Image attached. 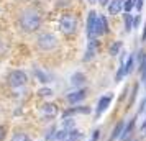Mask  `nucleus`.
I'll list each match as a JSON object with an SVG mask.
<instances>
[{"label":"nucleus","mask_w":146,"mask_h":141,"mask_svg":"<svg viewBox=\"0 0 146 141\" xmlns=\"http://www.w3.org/2000/svg\"><path fill=\"white\" fill-rule=\"evenodd\" d=\"M41 25V15L36 10H25L20 15V26L25 31H35Z\"/></svg>","instance_id":"nucleus-1"},{"label":"nucleus","mask_w":146,"mask_h":141,"mask_svg":"<svg viewBox=\"0 0 146 141\" xmlns=\"http://www.w3.org/2000/svg\"><path fill=\"white\" fill-rule=\"evenodd\" d=\"M77 28V20L74 15H64L59 20V30L64 34H72Z\"/></svg>","instance_id":"nucleus-2"},{"label":"nucleus","mask_w":146,"mask_h":141,"mask_svg":"<svg viewBox=\"0 0 146 141\" xmlns=\"http://www.w3.org/2000/svg\"><path fill=\"white\" fill-rule=\"evenodd\" d=\"M38 46L44 51H51L58 46V40L53 33H41L38 36Z\"/></svg>","instance_id":"nucleus-3"},{"label":"nucleus","mask_w":146,"mask_h":141,"mask_svg":"<svg viewBox=\"0 0 146 141\" xmlns=\"http://www.w3.org/2000/svg\"><path fill=\"white\" fill-rule=\"evenodd\" d=\"M27 81L28 77L23 71H12L10 75H8V82H10L12 87H21V85L27 84Z\"/></svg>","instance_id":"nucleus-4"},{"label":"nucleus","mask_w":146,"mask_h":141,"mask_svg":"<svg viewBox=\"0 0 146 141\" xmlns=\"http://www.w3.org/2000/svg\"><path fill=\"white\" fill-rule=\"evenodd\" d=\"M97 18H99V13H97L95 10H90V12H89V17H87V36H89V41L95 38Z\"/></svg>","instance_id":"nucleus-5"},{"label":"nucleus","mask_w":146,"mask_h":141,"mask_svg":"<svg viewBox=\"0 0 146 141\" xmlns=\"http://www.w3.org/2000/svg\"><path fill=\"white\" fill-rule=\"evenodd\" d=\"M112 100H113V94H112V92H108V94H105V95H102V97H100L99 103H97V110H95V112H97V117H100L107 108L110 107Z\"/></svg>","instance_id":"nucleus-6"},{"label":"nucleus","mask_w":146,"mask_h":141,"mask_svg":"<svg viewBox=\"0 0 146 141\" xmlns=\"http://www.w3.org/2000/svg\"><path fill=\"white\" fill-rule=\"evenodd\" d=\"M86 99V90L84 89H77V90H74L71 94H67V102L71 103V105H77L80 102Z\"/></svg>","instance_id":"nucleus-7"},{"label":"nucleus","mask_w":146,"mask_h":141,"mask_svg":"<svg viewBox=\"0 0 146 141\" xmlns=\"http://www.w3.org/2000/svg\"><path fill=\"white\" fill-rule=\"evenodd\" d=\"M108 33V23L104 15H99L97 18V26H95V36H102V34Z\"/></svg>","instance_id":"nucleus-8"},{"label":"nucleus","mask_w":146,"mask_h":141,"mask_svg":"<svg viewBox=\"0 0 146 141\" xmlns=\"http://www.w3.org/2000/svg\"><path fill=\"white\" fill-rule=\"evenodd\" d=\"M86 81H87L86 75L82 74V72H79V71L74 72V74L71 75V79H69V82H71V85H72L74 89H80L84 84H86Z\"/></svg>","instance_id":"nucleus-9"},{"label":"nucleus","mask_w":146,"mask_h":141,"mask_svg":"<svg viewBox=\"0 0 146 141\" xmlns=\"http://www.w3.org/2000/svg\"><path fill=\"white\" fill-rule=\"evenodd\" d=\"M41 115L44 118H54L58 115V107L54 103H46V105H43V108H41Z\"/></svg>","instance_id":"nucleus-10"},{"label":"nucleus","mask_w":146,"mask_h":141,"mask_svg":"<svg viewBox=\"0 0 146 141\" xmlns=\"http://www.w3.org/2000/svg\"><path fill=\"white\" fill-rule=\"evenodd\" d=\"M123 10V2L121 0H112L108 3V13L110 15H118Z\"/></svg>","instance_id":"nucleus-11"},{"label":"nucleus","mask_w":146,"mask_h":141,"mask_svg":"<svg viewBox=\"0 0 146 141\" xmlns=\"http://www.w3.org/2000/svg\"><path fill=\"white\" fill-rule=\"evenodd\" d=\"M33 72H35V75H36V79H38L41 84H48V82H49V75H48L41 67H38V66L33 67Z\"/></svg>","instance_id":"nucleus-12"},{"label":"nucleus","mask_w":146,"mask_h":141,"mask_svg":"<svg viewBox=\"0 0 146 141\" xmlns=\"http://www.w3.org/2000/svg\"><path fill=\"white\" fill-rule=\"evenodd\" d=\"M94 56H95V41L90 40L89 41V46H87V53H86V56H84V61L94 59Z\"/></svg>","instance_id":"nucleus-13"},{"label":"nucleus","mask_w":146,"mask_h":141,"mask_svg":"<svg viewBox=\"0 0 146 141\" xmlns=\"http://www.w3.org/2000/svg\"><path fill=\"white\" fill-rule=\"evenodd\" d=\"M67 140H69V130H66V128H62V130L54 133L53 141H67Z\"/></svg>","instance_id":"nucleus-14"},{"label":"nucleus","mask_w":146,"mask_h":141,"mask_svg":"<svg viewBox=\"0 0 146 141\" xmlns=\"http://www.w3.org/2000/svg\"><path fill=\"white\" fill-rule=\"evenodd\" d=\"M133 67H135V54H130L125 62V74H130L133 71Z\"/></svg>","instance_id":"nucleus-15"},{"label":"nucleus","mask_w":146,"mask_h":141,"mask_svg":"<svg viewBox=\"0 0 146 141\" xmlns=\"http://www.w3.org/2000/svg\"><path fill=\"white\" fill-rule=\"evenodd\" d=\"M123 20H125V30L130 33L133 30V23H135V20H133V15L131 13H126L125 17H123Z\"/></svg>","instance_id":"nucleus-16"},{"label":"nucleus","mask_w":146,"mask_h":141,"mask_svg":"<svg viewBox=\"0 0 146 141\" xmlns=\"http://www.w3.org/2000/svg\"><path fill=\"white\" fill-rule=\"evenodd\" d=\"M121 41H115L112 46H110V49H108V53H110V56H117V54L120 53V49H121Z\"/></svg>","instance_id":"nucleus-17"},{"label":"nucleus","mask_w":146,"mask_h":141,"mask_svg":"<svg viewBox=\"0 0 146 141\" xmlns=\"http://www.w3.org/2000/svg\"><path fill=\"white\" fill-rule=\"evenodd\" d=\"M133 126H135V120H131V121H130V123H128V125L125 126V130H123V133H121V136H120V140H121V141H125V140H126V136H128V134L131 133Z\"/></svg>","instance_id":"nucleus-18"},{"label":"nucleus","mask_w":146,"mask_h":141,"mask_svg":"<svg viewBox=\"0 0 146 141\" xmlns=\"http://www.w3.org/2000/svg\"><path fill=\"white\" fill-rule=\"evenodd\" d=\"M123 126H125V123H123V121H120L118 125L113 128V134H112V138H120V136H121V133H123V130H125Z\"/></svg>","instance_id":"nucleus-19"},{"label":"nucleus","mask_w":146,"mask_h":141,"mask_svg":"<svg viewBox=\"0 0 146 141\" xmlns=\"http://www.w3.org/2000/svg\"><path fill=\"white\" fill-rule=\"evenodd\" d=\"M125 62H121L118 67V71H117V75H115V82H120L123 77H125Z\"/></svg>","instance_id":"nucleus-20"},{"label":"nucleus","mask_w":146,"mask_h":141,"mask_svg":"<svg viewBox=\"0 0 146 141\" xmlns=\"http://www.w3.org/2000/svg\"><path fill=\"white\" fill-rule=\"evenodd\" d=\"M12 141H31V138L25 133H15L12 136Z\"/></svg>","instance_id":"nucleus-21"},{"label":"nucleus","mask_w":146,"mask_h":141,"mask_svg":"<svg viewBox=\"0 0 146 141\" xmlns=\"http://www.w3.org/2000/svg\"><path fill=\"white\" fill-rule=\"evenodd\" d=\"M133 7H135V2H133V0H125V2H123V10H125L126 13H130Z\"/></svg>","instance_id":"nucleus-22"},{"label":"nucleus","mask_w":146,"mask_h":141,"mask_svg":"<svg viewBox=\"0 0 146 141\" xmlns=\"http://www.w3.org/2000/svg\"><path fill=\"white\" fill-rule=\"evenodd\" d=\"M38 94H40L41 97H49V95H53V89H48V87H41L40 90H38Z\"/></svg>","instance_id":"nucleus-23"},{"label":"nucleus","mask_w":146,"mask_h":141,"mask_svg":"<svg viewBox=\"0 0 146 141\" xmlns=\"http://www.w3.org/2000/svg\"><path fill=\"white\" fill-rule=\"evenodd\" d=\"M62 126L66 128V130L72 128L74 126V120H72V118H64V120H62Z\"/></svg>","instance_id":"nucleus-24"},{"label":"nucleus","mask_w":146,"mask_h":141,"mask_svg":"<svg viewBox=\"0 0 146 141\" xmlns=\"http://www.w3.org/2000/svg\"><path fill=\"white\" fill-rule=\"evenodd\" d=\"M90 112V108H84V107H76L74 108V113H82V115H86Z\"/></svg>","instance_id":"nucleus-25"},{"label":"nucleus","mask_w":146,"mask_h":141,"mask_svg":"<svg viewBox=\"0 0 146 141\" xmlns=\"http://www.w3.org/2000/svg\"><path fill=\"white\" fill-rule=\"evenodd\" d=\"M99 133H100L99 130H95V131H94V134H92V140H90V141H97V140H99Z\"/></svg>","instance_id":"nucleus-26"},{"label":"nucleus","mask_w":146,"mask_h":141,"mask_svg":"<svg viewBox=\"0 0 146 141\" xmlns=\"http://www.w3.org/2000/svg\"><path fill=\"white\" fill-rule=\"evenodd\" d=\"M3 138H5V128L0 126V141H3Z\"/></svg>","instance_id":"nucleus-27"},{"label":"nucleus","mask_w":146,"mask_h":141,"mask_svg":"<svg viewBox=\"0 0 146 141\" xmlns=\"http://www.w3.org/2000/svg\"><path fill=\"white\" fill-rule=\"evenodd\" d=\"M143 2H145V0H138V2H136V8H138V10L143 8Z\"/></svg>","instance_id":"nucleus-28"},{"label":"nucleus","mask_w":146,"mask_h":141,"mask_svg":"<svg viewBox=\"0 0 146 141\" xmlns=\"http://www.w3.org/2000/svg\"><path fill=\"white\" fill-rule=\"evenodd\" d=\"M97 2H99L100 5H104V7H105V5H108V3H110V0H97Z\"/></svg>","instance_id":"nucleus-29"},{"label":"nucleus","mask_w":146,"mask_h":141,"mask_svg":"<svg viewBox=\"0 0 146 141\" xmlns=\"http://www.w3.org/2000/svg\"><path fill=\"white\" fill-rule=\"evenodd\" d=\"M139 26V17H136L135 18V23H133V28H138Z\"/></svg>","instance_id":"nucleus-30"},{"label":"nucleus","mask_w":146,"mask_h":141,"mask_svg":"<svg viewBox=\"0 0 146 141\" xmlns=\"http://www.w3.org/2000/svg\"><path fill=\"white\" fill-rule=\"evenodd\" d=\"M141 40H146V25H145V30H143V36H141Z\"/></svg>","instance_id":"nucleus-31"},{"label":"nucleus","mask_w":146,"mask_h":141,"mask_svg":"<svg viewBox=\"0 0 146 141\" xmlns=\"http://www.w3.org/2000/svg\"><path fill=\"white\" fill-rule=\"evenodd\" d=\"M89 2H90V3H95V2H97V0H89Z\"/></svg>","instance_id":"nucleus-32"}]
</instances>
